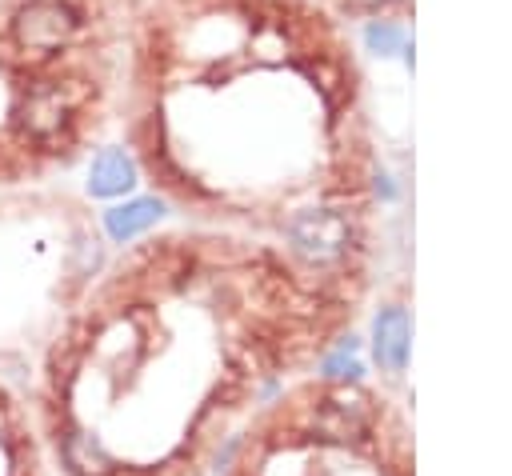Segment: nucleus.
Instances as JSON below:
<instances>
[{
    "instance_id": "nucleus-12",
    "label": "nucleus",
    "mask_w": 512,
    "mask_h": 476,
    "mask_svg": "<svg viewBox=\"0 0 512 476\" xmlns=\"http://www.w3.org/2000/svg\"><path fill=\"white\" fill-rule=\"evenodd\" d=\"M356 8H384V4H396V0H352Z\"/></svg>"
},
{
    "instance_id": "nucleus-10",
    "label": "nucleus",
    "mask_w": 512,
    "mask_h": 476,
    "mask_svg": "<svg viewBox=\"0 0 512 476\" xmlns=\"http://www.w3.org/2000/svg\"><path fill=\"white\" fill-rule=\"evenodd\" d=\"M164 200L152 192V196H136L128 204H116L104 212V232L116 240V244H132L136 236H144L160 216H164Z\"/></svg>"
},
{
    "instance_id": "nucleus-4",
    "label": "nucleus",
    "mask_w": 512,
    "mask_h": 476,
    "mask_svg": "<svg viewBox=\"0 0 512 476\" xmlns=\"http://www.w3.org/2000/svg\"><path fill=\"white\" fill-rule=\"evenodd\" d=\"M104 236L84 204H0V364L44 352L64 312L104 268Z\"/></svg>"
},
{
    "instance_id": "nucleus-6",
    "label": "nucleus",
    "mask_w": 512,
    "mask_h": 476,
    "mask_svg": "<svg viewBox=\"0 0 512 476\" xmlns=\"http://www.w3.org/2000/svg\"><path fill=\"white\" fill-rule=\"evenodd\" d=\"M80 36V12L64 0H28L8 20V40L32 60H56L72 52Z\"/></svg>"
},
{
    "instance_id": "nucleus-8",
    "label": "nucleus",
    "mask_w": 512,
    "mask_h": 476,
    "mask_svg": "<svg viewBox=\"0 0 512 476\" xmlns=\"http://www.w3.org/2000/svg\"><path fill=\"white\" fill-rule=\"evenodd\" d=\"M408 340H412L408 304L404 300H388L376 312V328H372V360L388 380H396L408 368Z\"/></svg>"
},
{
    "instance_id": "nucleus-11",
    "label": "nucleus",
    "mask_w": 512,
    "mask_h": 476,
    "mask_svg": "<svg viewBox=\"0 0 512 476\" xmlns=\"http://www.w3.org/2000/svg\"><path fill=\"white\" fill-rule=\"evenodd\" d=\"M400 40H404V32H400L392 20L368 24V44H372L376 52H392V48H400Z\"/></svg>"
},
{
    "instance_id": "nucleus-9",
    "label": "nucleus",
    "mask_w": 512,
    "mask_h": 476,
    "mask_svg": "<svg viewBox=\"0 0 512 476\" xmlns=\"http://www.w3.org/2000/svg\"><path fill=\"white\" fill-rule=\"evenodd\" d=\"M136 184H140V168L128 148H104L92 156V168H88L92 196H120V192H132Z\"/></svg>"
},
{
    "instance_id": "nucleus-5",
    "label": "nucleus",
    "mask_w": 512,
    "mask_h": 476,
    "mask_svg": "<svg viewBox=\"0 0 512 476\" xmlns=\"http://www.w3.org/2000/svg\"><path fill=\"white\" fill-rule=\"evenodd\" d=\"M104 84L88 60L24 56L0 40V188L68 168L100 124Z\"/></svg>"
},
{
    "instance_id": "nucleus-7",
    "label": "nucleus",
    "mask_w": 512,
    "mask_h": 476,
    "mask_svg": "<svg viewBox=\"0 0 512 476\" xmlns=\"http://www.w3.org/2000/svg\"><path fill=\"white\" fill-rule=\"evenodd\" d=\"M0 476H48V448L36 412L0 376Z\"/></svg>"
},
{
    "instance_id": "nucleus-2",
    "label": "nucleus",
    "mask_w": 512,
    "mask_h": 476,
    "mask_svg": "<svg viewBox=\"0 0 512 476\" xmlns=\"http://www.w3.org/2000/svg\"><path fill=\"white\" fill-rule=\"evenodd\" d=\"M128 152L204 228L372 280L380 168L344 48L276 12L200 16L136 56Z\"/></svg>"
},
{
    "instance_id": "nucleus-3",
    "label": "nucleus",
    "mask_w": 512,
    "mask_h": 476,
    "mask_svg": "<svg viewBox=\"0 0 512 476\" xmlns=\"http://www.w3.org/2000/svg\"><path fill=\"white\" fill-rule=\"evenodd\" d=\"M216 476H416V436L388 388L308 372L240 428Z\"/></svg>"
},
{
    "instance_id": "nucleus-1",
    "label": "nucleus",
    "mask_w": 512,
    "mask_h": 476,
    "mask_svg": "<svg viewBox=\"0 0 512 476\" xmlns=\"http://www.w3.org/2000/svg\"><path fill=\"white\" fill-rule=\"evenodd\" d=\"M368 292L244 232L136 236L36 360L48 460L60 476H216L240 428L344 344Z\"/></svg>"
}]
</instances>
